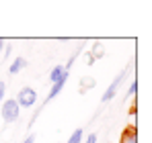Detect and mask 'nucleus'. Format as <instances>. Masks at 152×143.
I'll return each mask as SVG.
<instances>
[{
    "mask_svg": "<svg viewBox=\"0 0 152 143\" xmlns=\"http://www.w3.org/2000/svg\"><path fill=\"white\" fill-rule=\"evenodd\" d=\"M82 139H84V131H82V129H76L66 143H82Z\"/></svg>",
    "mask_w": 152,
    "mask_h": 143,
    "instance_id": "nucleus-8",
    "label": "nucleus"
},
{
    "mask_svg": "<svg viewBox=\"0 0 152 143\" xmlns=\"http://www.w3.org/2000/svg\"><path fill=\"white\" fill-rule=\"evenodd\" d=\"M68 78H70V72H64V76L56 82V84H51L50 92H48V96H45V100H43V104H48V102H51L56 96L60 94L62 90H64V86H66V82H68Z\"/></svg>",
    "mask_w": 152,
    "mask_h": 143,
    "instance_id": "nucleus-4",
    "label": "nucleus"
},
{
    "mask_svg": "<svg viewBox=\"0 0 152 143\" xmlns=\"http://www.w3.org/2000/svg\"><path fill=\"white\" fill-rule=\"evenodd\" d=\"M4 94H6V84H4V82H0V104L4 102Z\"/></svg>",
    "mask_w": 152,
    "mask_h": 143,
    "instance_id": "nucleus-15",
    "label": "nucleus"
},
{
    "mask_svg": "<svg viewBox=\"0 0 152 143\" xmlns=\"http://www.w3.org/2000/svg\"><path fill=\"white\" fill-rule=\"evenodd\" d=\"M27 66H29V61H27L25 57H21V55H19V57H15V59H12V64L8 66V74H10V76H17V74H21V72L25 70Z\"/></svg>",
    "mask_w": 152,
    "mask_h": 143,
    "instance_id": "nucleus-5",
    "label": "nucleus"
},
{
    "mask_svg": "<svg viewBox=\"0 0 152 143\" xmlns=\"http://www.w3.org/2000/svg\"><path fill=\"white\" fill-rule=\"evenodd\" d=\"M35 139H37V137H35L33 133H29V135H27L25 139H23V143H35Z\"/></svg>",
    "mask_w": 152,
    "mask_h": 143,
    "instance_id": "nucleus-16",
    "label": "nucleus"
},
{
    "mask_svg": "<svg viewBox=\"0 0 152 143\" xmlns=\"http://www.w3.org/2000/svg\"><path fill=\"white\" fill-rule=\"evenodd\" d=\"M82 143H97V133H88L86 139H84Z\"/></svg>",
    "mask_w": 152,
    "mask_h": 143,
    "instance_id": "nucleus-14",
    "label": "nucleus"
},
{
    "mask_svg": "<svg viewBox=\"0 0 152 143\" xmlns=\"http://www.w3.org/2000/svg\"><path fill=\"white\" fill-rule=\"evenodd\" d=\"M136 92H138V82H132V84H129V88H127V98L136 96Z\"/></svg>",
    "mask_w": 152,
    "mask_h": 143,
    "instance_id": "nucleus-13",
    "label": "nucleus"
},
{
    "mask_svg": "<svg viewBox=\"0 0 152 143\" xmlns=\"http://www.w3.org/2000/svg\"><path fill=\"white\" fill-rule=\"evenodd\" d=\"M0 117L4 123H17L21 117V106L17 104L15 98H4L2 108H0Z\"/></svg>",
    "mask_w": 152,
    "mask_h": 143,
    "instance_id": "nucleus-1",
    "label": "nucleus"
},
{
    "mask_svg": "<svg viewBox=\"0 0 152 143\" xmlns=\"http://www.w3.org/2000/svg\"><path fill=\"white\" fill-rule=\"evenodd\" d=\"M126 76H127V68L126 70H121L117 76H115V80L111 82V86L105 90V94H103V98H101V102L105 104V102H111L113 98H115V94H117V90H119V86H121V82L126 80Z\"/></svg>",
    "mask_w": 152,
    "mask_h": 143,
    "instance_id": "nucleus-3",
    "label": "nucleus"
},
{
    "mask_svg": "<svg viewBox=\"0 0 152 143\" xmlns=\"http://www.w3.org/2000/svg\"><path fill=\"white\" fill-rule=\"evenodd\" d=\"M2 51H4V39H0V57H2Z\"/></svg>",
    "mask_w": 152,
    "mask_h": 143,
    "instance_id": "nucleus-17",
    "label": "nucleus"
},
{
    "mask_svg": "<svg viewBox=\"0 0 152 143\" xmlns=\"http://www.w3.org/2000/svg\"><path fill=\"white\" fill-rule=\"evenodd\" d=\"M15 100H17V104H19L21 108L35 106V104H37V92H35V88L25 86V88H21V90H19V94L15 96Z\"/></svg>",
    "mask_w": 152,
    "mask_h": 143,
    "instance_id": "nucleus-2",
    "label": "nucleus"
},
{
    "mask_svg": "<svg viewBox=\"0 0 152 143\" xmlns=\"http://www.w3.org/2000/svg\"><path fill=\"white\" fill-rule=\"evenodd\" d=\"M97 82H95V78H82V92H86L88 88H93Z\"/></svg>",
    "mask_w": 152,
    "mask_h": 143,
    "instance_id": "nucleus-10",
    "label": "nucleus"
},
{
    "mask_svg": "<svg viewBox=\"0 0 152 143\" xmlns=\"http://www.w3.org/2000/svg\"><path fill=\"white\" fill-rule=\"evenodd\" d=\"M80 51H82V47H78V49H76L74 53H72V55H70V59H68V61H66V64H64V70H66V72H70V68H72V66H74L76 57H78V55H80Z\"/></svg>",
    "mask_w": 152,
    "mask_h": 143,
    "instance_id": "nucleus-9",
    "label": "nucleus"
},
{
    "mask_svg": "<svg viewBox=\"0 0 152 143\" xmlns=\"http://www.w3.org/2000/svg\"><path fill=\"white\" fill-rule=\"evenodd\" d=\"M91 55H93L95 59H99V57H103V49H101V43H95V45H93V51H91Z\"/></svg>",
    "mask_w": 152,
    "mask_h": 143,
    "instance_id": "nucleus-11",
    "label": "nucleus"
},
{
    "mask_svg": "<svg viewBox=\"0 0 152 143\" xmlns=\"http://www.w3.org/2000/svg\"><path fill=\"white\" fill-rule=\"evenodd\" d=\"M119 143H138V129H136L134 125L126 127V129H124V133H121Z\"/></svg>",
    "mask_w": 152,
    "mask_h": 143,
    "instance_id": "nucleus-6",
    "label": "nucleus"
},
{
    "mask_svg": "<svg viewBox=\"0 0 152 143\" xmlns=\"http://www.w3.org/2000/svg\"><path fill=\"white\" fill-rule=\"evenodd\" d=\"M43 108H45V104H41V106H39V108H37V110L33 113V117H31V121H29V129H31V127L35 125V121H37V117H39V113H41Z\"/></svg>",
    "mask_w": 152,
    "mask_h": 143,
    "instance_id": "nucleus-12",
    "label": "nucleus"
},
{
    "mask_svg": "<svg viewBox=\"0 0 152 143\" xmlns=\"http://www.w3.org/2000/svg\"><path fill=\"white\" fill-rule=\"evenodd\" d=\"M64 72H66V70H64V66H62V64L53 66V68H51V72H50V82H51V84H56V82L64 76Z\"/></svg>",
    "mask_w": 152,
    "mask_h": 143,
    "instance_id": "nucleus-7",
    "label": "nucleus"
}]
</instances>
